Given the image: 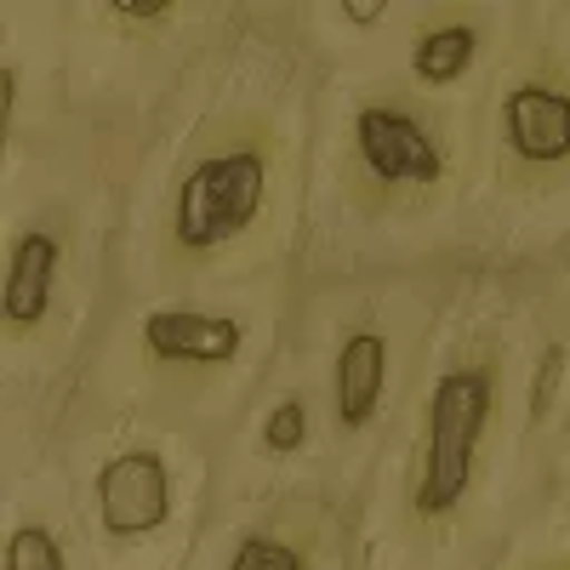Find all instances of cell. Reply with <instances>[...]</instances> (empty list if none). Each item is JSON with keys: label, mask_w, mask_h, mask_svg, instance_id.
I'll use <instances>...</instances> for the list:
<instances>
[{"label": "cell", "mask_w": 570, "mask_h": 570, "mask_svg": "<svg viewBox=\"0 0 570 570\" xmlns=\"http://www.w3.org/2000/svg\"><path fill=\"white\" fill-rule=\"evenodd\" d=\"M246 325L228 314H195V308H160L142 320V354L160 371H217L240 354Z\"/></svg>", "instance_id": "cell-6"}, {"label": "cell", "mask_w": 570, "mask_h": 570, "mask_svg": "<svg viewBox=\"0 0 570 570\" xmlns=\"http://www.w3.org/2000/svg\"><path fill=\"white\" fill-rule=\"evenodd\" d=\"M553 570H570V559H564V564H553Z\"/></svg>", "instance_id": "cell-15"}, {"label": "cell", "mask_w": 570, "mask_h": 570, "mask_svg": "<svg viewBox=\"0 0 570 570\" xmlns=\"http://www.w3.org/2000/svg\"><path fill=\"white\" fill-rule=\"evenodd\" d=\"M279 183V137L263 115L212 120L177 177L166 257L171 263H212L274 212Z\"/></svg>", "instance_id": "cell-1"}, {"label": "cell", "mask_w": 570, "mask_h": 570, "mask_svg": "<svg viewBox=\"0 0 570 570\" xmlns=\"http://www.w3.org/2000/svg\"><path fill=\"white\" fill-rule=\"evenodd\" d=\"M109 18H120V23H166L171 7H166V0H115Z\"/></svg>", "instance_id": "cell-13"}, {"label": "cell", "mask_w": 570, "mask_h": 570, "mask_svg": "<svg viewBox=\"0 0 570 570\" xmlns=\"http://www.w3.org/2000/svg\"><path fill=\"white\" fill-rule=\"evenodd\" d=\"M473 58H480V23L473 18H445V23H428L411 46V75L416 86H456Z\"/></svg>", "instance_id": "cell-9"}, {"label": "cell", "mask_w": 570, "mask_h": 570, "mask_svg": "<svg viewBox=\"0 0 570 570\" xmlns=\"http://www.w3.org/2000/svg\"><path fill=\"white\" fill-rule=\"evenodd\" d=\"M497 137L513 183H553L570 171V69L559 58H537L502 86Z\"/></svg>", "instance_id": "cell-4"}, {"label": "cell", "mask_w": 570, "mask_h": 570, "mask_svg": "<svg viewBox=\"0 0 570 570\" xmlns=\"http://www.w3.org/2000/svg\"><path fill=\"white\" fill-rule=\"evenodd\" d=\"M171 513V468L155 451H120L98 473V519L109 537H149Z\"/></svg>", "instance_id": "cell-5"}, {"label": "cell", "mask_w": 570, "mask_h": 570, "mask_svg": "<svg viewBox=\"0 0 570 570\" xmlns=\"http://www.w3.org/2000/svg\"><path fill=\"white\" fill-rule=\"evenodd\" d=\"M303 440H308V405L303 400H279L268 411V422H263V451L268 456H292V451H303Z\"/></svg>", "instance_id": "cell-12"}, {"label": "cell", "mask_w": 570, "mask_h": 570, "mask_svg": "<svg viewBox=\"0 0 570 570\" xmlns=\"http://www.w3.org/2000/svg\"><path fill=\"white\" fill-rule=\"evenodd\" d=\"M491 411H497V365L491 360L451 365L434 383L428 422H422V468H416V491H411L416 519L456 513V502L473 485V462H480Z\"/></svg>", "instance_id": "cell-3"}, {"label": "cell", "mask_w": 570, "mask_h": 570, "mask_svg": "<svg viewBox=\"0 0 570 570\" xmlns=\"http://www.w3.org/2000/svg\"><path fill=\"white\" fill-rule=\"evenodd\" d=\"M451 149L440 126L411 98H371L354 109L348 137V195L365 212L389 206H428L445 188Z\"/></svg>", "instance_id": "cell-2"}, {"label": "cell", "mask_w": 570, "mask_h": 570, "mask_svg": "<svg viewBox=\"0 0 570 570\" xmlns=\"http://www.w3.org/2000/svg\"><path fill=\"white\" fill-rule=\"evenodd\" d=\"M383 389H389V337L383 331H348L343 348H337V428L343 434H360L371 428L376 405H383Z\"/></svg>", "instance_id": "cell-7"}, {"label": "cell", "mask_w": 570, "mask_h": 570, "mask_svg": "<svg viewBox=\"0 0 570 570\" xmlns=\"http://www.w3.org/2000/svg\"><path fill=\"white\" fill-rule=\"evenodd\" d=\"M58 234L52 228H29L12 240V263H7V331H29L52 308V279H58Z\"/></svg>", "instance_id": "cell-8"}, {"label": "cell", "mask_w": 570, "mask_h": 570, "mask_svg": "<svg viewBox=\"0 0 570 570\" xmlns=\"http://www.w3.org/2000/svg\"><path fill=\"white\" fill-rule=\"evenodd\" d=\"M223 570H308V548L257 531V537H246L240 548H234V559Z\"/></svg>", "instance_id": "cell-10"}, {"label": "cell", "mask_w": 570, "mask_h": 570, "mask_svg": "<svg viewBox=\"0 0 570 570\" xmlns=\"http://www.w3.org/2000/svg\"><path fill=\"white\" fill-rule=\"evenodd\" d=\"M0 570H69V559H63L58 537L46 525H18L7 537V564Z\"/></svg>", "instance_id": "cell-11"}, {"label": "cell", "mask_w": 570, "mask_h": 570, "mask_svg": "<svg viewBox=\"0 0 570 570\" xmlns=\"http://www.w3.org/2000/svg\"><path fill=\"white\" fill-rule=\"evenodd\" d=\"M383 12H389L383 0H365V7H343V18H348V23H376Z\"/></svg>", "instance_id": "cell-14"}]
</instances>
